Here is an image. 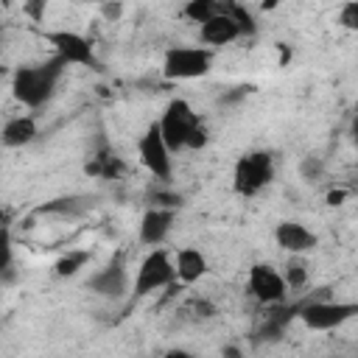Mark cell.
Here are the masks:
<instances>
[{
	"label": "cell",
	"mask_w": 358,
	"mask_h": 358,
	"mask_svg": "<svg viewBox=\"0 0 358 358\" xmlns=\"http://www.w3.org/2000/svg\"><path fill=\"white\" fill-rule=\"evenodd\" d=\"M64 67H67V62L62 56H53V59L42 62V64H22V67H17L14 76H11L14 98L22 106H28V109L45 106L53 98L56 84H59Z\"/></svg>",
	"instance_id": "obj_1"
},
{
	"label": "cell",
	"mask_w": 358,
	"mask_h": 358,
	"mask_svg": "<svg viewBox=\"0 0 358 358\" xmlns=\"http://www.w3.org/2000/svg\"><path fill=\"white\" fill-rule=\"evenodd\" d=\"M274 179V157L271 151H249L235 162L232 187L238 196H257Z\"/></svg>",
	"instance_id": "obj_2"
},
{
	"label": "cell",
	"mask_w": 358,
	"mask_h": 358,
	"mask_svg": "<svg viewBox=\"0 0 358 358\" xmlns=\"http://www.w3.org/2000/svg\"><path fill=\"white\" fill-rule=\"evenodd\" d=\"M201 126V117L193 112V106L185 101V98H173L168 101L162 117H159V129H162V137L168 143L171 151H182L187 148L193 131Z\"/></svg>",
	"instance_id": "obj_3"
},
{
	"label": "cell",
	"mask_w": 358,
	"mask_h": 358,
	"mask_svg": "<svg viewBox=\"0 0 358 358\" xmlns=\"http://www.w3.org/2000/svg\"><path fill=\"white\" fill-rule=\"evenodd\" d=\"M176 282V266H173V260H171V255L162 249V246H154L145 257H143V263H140V268H137V277H134V296H145V294H154V291H159V288H168V285H173Z\"/></svg>",
	"instance_id": "obj_4"
},
{
	"label": "cell",
	"mask_w": 358,
	"mask_h": 358,
	"mask_svg": "<svg viewBox=\"0 0 358 358\" xmlns=\"http://www.w3.org/2000/svg\"><path fill=\"white\" fill-rule=\"evenodd\" d=\"M213 67L210 48H171L162 59V76L171 81H190L207 76Z\"/></svg>",
	"instance_id": "obj_5"
},
{
	"label": "cell",
	"mask_w": 358,
	"mask_h": 358,
	"mask_svg": "<svg viewBox=\"0 0 358 358\" xmlns=\"http://www.w3.org/2000/svg\"><path fill=\"white\" fill-rule=\"evenodd\" d=\"M299 319L308 330H336L350 319H358V302L310 299L299 308Z\"/></svg>",
	"instance_id": "obj_6"
},
{
	"label": "cell",
	"mask_w": 358,
	"mask_h": 358,
	"mask_svg": "<svg viewBox=\"0 0 358 358\" xmlns=\"http://www.w3.org/2000/svg\"><path fill=\"white\" fill-rule=\"evenodd\" d=\"M137 154H140V162L145 165V171H148L154 179H159V182H168V179H171V171H173L171 154H173V151L168 148V143H165V137H162L159 120L148 123V129L140 134V140H137Z\"/></svg>",
	"instance_id": "obj_7"
},
{
	"label": "cell",
	"mask_w": 358,
	"mask_h": 358,
	"mask_svg": "<svg viewBox=\"0 0 358 358\" xmlns=\"http://www.w3.org/2000/svg\"><path fill=\"white\" fill-rule=\"evenodd\" d=\"M45 42L53 45L56 56H62L67 64H81V67H98V59H95V48L87 36H81L78 31H67V28H59V31H45Z\"/></svg>",
	"instance_id": "obj_8"
},
{
	"label": "cell",
	"mask_w": 358,
	"mask_h": 358,
	"mask_svg": "<svg viewBox=\"0 0 358 358\" xmlns=\"http://www.w3.org/2000/svg\"><path fill=\"white\" fill-rule=\"evenodd\" d=\"M246 288L263 305H280L285 299V294H288V282H285L282 271H277V268H271L266 263H255L249 268Z\"/></svg>",
	"instance_id": "obj_9"
},
{
	"label": "cell",
	"mask_w": 358,
	"mask_h": 358,
	"mask_svg": "<svg viewBox=\"0 0 358 358\" xmlns=\"http://www.w3.org/2000/svg\"><path fill=\"white\" fill-rule=\"evenodd\" d=\"M87 288L98 296H106V299H117L129 291V271H126V263L120 257H115L112 263H106L103 268H98L90 280H87Z\"/></svg>",
	"instance_id": "obj_10"
},
{
	"label": "cell",
	"mask_w": 358,
	"mask_h": 358,
	"mask_svg": "<svg viewBox=\"0 0 358 358\" xmlns=\"http://www.w3.org/2000/svg\"><path fill=\"white\" fill-rule=\"evenodd\" d=\"M274 241L288 255H308L319 246V238L299 221H280L274 227Z\"/></svg>",
	"instance_id": "obj_11"
},
{
	"label": "cell",
	"mask_w": 358,
	"mask_h": 358,
	"mask_svg": "<svg viewBox=\"0 0 358 358\" xmlns=\"http://www.w3.org/2000/svg\"><path fill=\"white\" fill-rule=\"evenodd\" d=\"M176 221V210L168 207H148L140 218V241L145 246H162L171 235V227Z\"/></svg>",
	"instance_id": "obj_12"
},
{
	"label": "cell",
	"mask_w": 358,
	"mask_h": 358,
	"mask_svg": "<svg viewBox=\"0 0 358 358\" xmlns=\"http://www.w3.org/2000/svg\"><path fill=\"white\" fill-rule=\"evenodd\" d=\"M243 31L238 25V20L229 14V11H218L215 17H210L207 22L199 25V39L204 45H213V48H221V45H229L235 39H241Z\"/></svg>",
	"instance_id": "obj_13"
},
{
	"label": "cell",
	"mask_w": 358,
	"mask_h": 358,
	"mask_svg": "<svg viewBox=\"0 0 358 358\" xmlns=\"http://www.w3.org/2000/svg\"><path fill=\"white\" fill-rule=\"evenodd\" d=\"M173 266H176V280L185 285H193L207 274V257L193 246L179 249L173 257Z\"/></svg>",
	"instance_id": "obj_14"
},
{
	"label": "cell",
	"mask_w": 358,
	"mask_h": 358,
	"mask_svg": "<svg viewBox=\"0 0 358 358\" xmlns=\"http://www.w3.org/2000/svg\"><path fill=\"white\" fill-rule=\"evenodd\" d=\"M36 134H39V131H36V120H34L31 115H20V117L6 120L0 140H3L6 148H22V145L34 143Z\"/></svg>",
	"instance_id": "obj_15"
},
{
	"label": "cell",
	"mask_w": 358,
	"mask_h": 358,
	"mask_svg": "<svg viewBox=\"0 0 358 358\" xmlns=\"http://www.w3.org/2000/svg\"><path fill=\"white\" fill-rule=\"evenodd\" d=\"M87 207H92V204L84 196H59V199L45 201L36 213H48V215H81Z\"/></svg>",
	"instance_id": "obj_16"
},
{
	"label": "cell",
	"mask_w": 358,
	"mask_h": 358,
	"mask_svg": "<svg viewBox=\"0 0 358 358\" xmlns=\"http://www.w3.org/2000/svg\"><path fill=\"white\" fill-rule=\"evenodd\" d=\"M87 263H90V252L87 249H70L53 263V274L56 277H76Z\"/></svg>",
	"instance_id": "obj_17"
},
{
	"label": "cell",
	"mask_w": 358,
	"mask_h": 358,
	"mask_svg": "<svg viewBox=\"0 0 358 358\" xmlns=\"http://www.w3.org/2000/svg\"><path fill=\"white\" fill-rule=\"evenodd\" d=\"M218 11H224V0H187L182 6V14L193 22H207L210 17H215Z\"/></svg>",
	"instance_id": "obj_18"
},
{
	"label": "cell",
	"mask_w": 358,
	"mask_h": 358,
	"mask_svg": "<svg viewBox=\"0 0 358 358\" xmlns=\"http://www.w3.org/2000/svg\"><path fill=\"white\" fill-rule=\"evenodd\" d=\"M282 277H285V282H288L291 291L308 285V266H305L302 255H291V257H288V263H285V268H282Z\"/></svg>",
	"instance_id": "obj_19"
},
{
	"label": "cell",
	"mask_w": 358,
	"mask_h": 358,
	"mask_svg": "<svg viewBox=\"0 0 358 358\" xmlns=\"http://www.w3.org/2000/svg\"><path fill=\"white\" fill-rule=\"evenodd\" d=\"M322 173H324V159L322 157H305L302 162H299V176L305 179V182H319L322 179Z\"/></svg>",
	"instance_id": "obj_20"
},
{
	"label": "cell",
	"mask_w": 358,
	"mask_h": 358,
	"mask_svg": "<svg viewBox=\"0 0 358 358\" xmlns=\"http://www.w3.org/2000/svg\"><path fill=\"white\" fill-rule=\"evenodd\" d=\"M338 25L358 34V0H347V3L338 8Z\"/></svg>",
	"instance_id": "obj_21"
},
{
	"label": "cell",
	"mask_w": 358,
	"mask_h": 358,
	"mask_svg": "<svg viewBox=\"0 0 358 358\" xmlns=\"http://www.w3.org/2000/svg\"><path fill=\"white\" fill-rule=\"evenodd\" d=\"M151 207H168V210H179V207H182V196H179V193H171V190L157 187V190L151 193Z\"/></svg>",
	"instance_id": "obj_22"
},
{
	"label": "cell",
	"mask_w": 358,
	"mask_h": 358,
	"mask_svg": "<svg viewBox=\"0 0 358 358\" xmlns=\"http://www.w3.org/2000/svg\"><path fill=\"white\" fill-rule=\"evenodd\" d=\"M22 11L34 22H42L45 20V11H48V0H22Z\"/></svg>",
	"instance_id": "obj_23"
},
{
	"label": "cell",
	"mask_w": 358,
	"mask_h": 358,
	"mask_svg": "<svg viewBox=\"0 0 358 358\" xmlns=\"http://www.w3.org/2000/svg\"><path fill=\"white\" fill-rule=\"evenodd\" d=\"M101 11H103V17L106 20H120V14H123V6H120V0H103V6H101Z\"/></svg>",
	"instance_id": "obj_24"
},
{
	"label": "cell",
	"mask_w": 358,
	"mask_h": 358,
	"mask_svg": "<svg viewBox=\"0 0 358 358\" xmlns=\"http://www.w3.org/2000/svg\"><path fill=\"white\" fill-rule=\"evenodd\" d=\"M350 193L344 190V187H336V190H330L327 196H324V201L330 204V207H338V204H344V199H347Z\"/></svg>",
	"instance_id": "obj_25"
},
{
	"label": "cell",
	"mask_w": 358,
	"mask_h": 358,
	"mask_svg": "<svg viewBox=\"0 0 358 358\" xmlns=\"http://www.w3.org/2000/svg\"><path fill=\"white\" fill-rule=\"evenodd\" d=\"M280 3H282V0H260V8H263V11H274Z\"/></svg>",
	"instance_id": "obj_26"
},
{
	"label": "cell",
	"mask_w": 358,
	"mask_h": 358,
	"mask_svg": "<svg viewBox=\"0 0 358 358\" xmlns=\"http://www.w3.org/2000/svg\"><path fill=\"white\" fill-rule=\"evenodd\" d=\"M221 352H224V355H229V358H241V350H238V347H224Z\"/></svg>",
	"instance_id": "obj_27"
},
{
	"label": "cell",
	"mask_w": 358,
	"mask_h": 358,
	"mask_svg": "<svg viewBox=\"0 0 358 358\" xmlns=\"http://www.w3.org/2000/svg\"><path fill=\"white\" fill-rule=\"evenodd\" d=\"M350 134H352V140L358 143V112H355V117H352V126H350Z\"/></svg>",
	"instance_id": "obj_28"
},
{
	"label": "cell",
	"mask_w": 358,
	"mask_h": 358,
	"mask_svg": "<svg viewBox=\"0 0 358 358\" xmlns=\"http://www.w3.org/2000/svg\"><path fill=\"white\" fill-rule=\"evenodd\" d=\"M98 3H103V0H98Z\"/></svg>",
	"instance_id": "obj_29"
}]
</instances>
